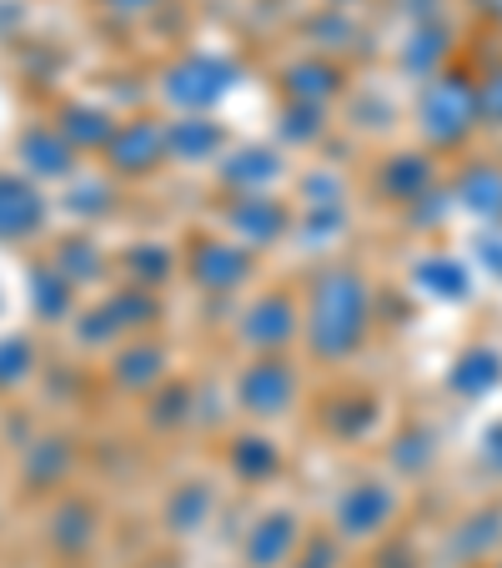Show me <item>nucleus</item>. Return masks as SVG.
I'll return each instance as SVG.
<instances>
[{
	"label": "nucleus",
	"instance_id": "nucleus-47",
	"mask_svg": "<svg viewBox=\"0 0 502 568\" xmlns=\"http://www.w3.org/2000/svg\"><path fill=\"white\" fill-rule=\"evenodd\" d=\"M387 11L402 26L412 21H438V16H452V0H387Z\"/></svg>",
	"mask_w": 502,
	"mask_h": 568
},
{
	"label": "nucleus",
	"instance_id": "nucleus-15",
	"mask_svg": "<svg viewBox=\"0 0 502 568\" xmlns=\"http://www.w3.org/2000/svg\"><path fill=\"white\" fill-rule=\"evenodd\" d=\"M51 226V196L21 166H0V247H25Z\"/></svg>",
	"mask_w": 502,
	"mask_h": 568
},
{
	"label": "nucleus",
	"instance_id": "nucleus-43",
	"mask_svg": "<svg viewBox=\"0 0 502 568\" xmlns=\"http://www.w3.org/2000/svg\"><path fill=\"white\" fill-rule=\"evenodd\" d=\"M472 473L502 494V413L482 423L478 438H472Z\"/></svg>",
	"mask_w": 502,
	"mask_h": 568
},
{
	"label": "nucleus",
	"instance_id": "nucleus-36",
	"mask_svg": "<svg viewBox=\"0 0 502 568\" xmlns=\"http://www.w3.org/2000/svg\"><path fill=\"white\" fill-rule=\"evenodd\" d=\"M352 232V206L347 202H321V206H297V226H291V242L301 252H321L331 247L337 236Z\"/></svg>",
	"mask_w": 502,
	"mask_h": 568
},
{
	"label": "nucleus",
	"instance_id": "nucleus-25",
	"mask_svg": "<svg viewBox=\"0 0 502 568\" xmlns=\"http://www.w3.org/2000/svg\"><path fill=\"white\" fill-rule=\"evenodd\" d=\"M116 277L126 287H146V292H166L176 277H182V252L156 242V236H141V242H126L116 252Z\"/></svg>",
	"mask_w": 502,
	"mask_h": 568
},
{
	"label": "nucleus",
	"instance_id": "nucleus-12",
	"mask_svg": "<svg viewBox=\"0 0 502 568\" xmlns=\"http://www.w3.org/2000/svg\"><path fill=\"white\" fill-rule=\"evenodd\" d=\"M442 156H432L428 146H392V151H382L377 156V166H372V196L382 206H412L417 196H428L432 186L442 182V166H438Z\"/></svg>",
	"mask_w": 502,
	"mask_h": 568
},
{
	"label": "nucleus",
	"instance_id": "nucleus-16",
	"mask_svg": "<svg viewBox=\"0 0 502 568\" xmlns=\"http://www.w3.org/2000/svg\"><path fill=\"white\" fill-rule=\"evenodd\" d=\"M16 166H21L25 176H35L41 186H65L75 172H81V151L65 141V131L55 126L51 116L45 121H25L21 131H16Z\"/></svg>",
	"mask_w": 502,
	"mask_h": 568
},
{
	"label": "nucleus",
	"instance_id": "nucleus-23",
	"mask_svg": "<svg viewBox=\"0 0 502 568\" xmlns=\"http://www.w3.org/2000/svg\"><path fill=\"white\" fill-rule=\"evenodd\" d=\"M101 538V514L91 498L81 494H61L51 508H45V544L61 558H86Z\"/></svg>",
	"mask_w": 502,
	"mask_h": 568
},
{
	"label": "nucleus",
	"instance_id": "nucleus-13",
	"mask_svg": "<svg viewBox=\"0 0 502 568\" xmlns=\"http://www.w3.org/2000/svg\"><path fill=\"white\" fill-rule=\"evenodd\" d=\"M448 192L458 212H468L482 226H502V151H478L452 161Z\"/></svg>",
	"mask_w": 502,
	"mask_h": 568
},
{
	"label": "nucleus",
	"instance_id": "nucleus-39",
	"mask_svg": "<svg viewBox=\"0 0 502 568\" xmlns=\"http://www.w3.org/2000/svg\"><path fill=\"white\" fill-rule=\"evenodd\" d=\"M41 373V347L31 333H0V393H21Z\"/></svg>",
	"mask_w": 502,
	"mask_h": 568
},
{
	"label": "nucleus",
	"instance_id": "nucleus-48",
	"mask_svg": "<svg viewBox=\"0 0 502 568\" xmlns=\"http://www.w3.org/2000/svg\"><path fill=\"white\" fill-rule=\"evenodd\" d=\"M106 16H116V21H146V16L166 11L172 0H96Z\"/></svg>",
	"mask_w": 502,
	"mask_h": 568
},
{
	"label": "nucleus",
	"instance_id": "nucleus-34",
	"mask_svg": "<svg viewBox=\"0 0 502 568\" xmlns=\"http://www.w3.org/2000/svg\"><path fill=\"white\" fill-rule=\"evenodd\" d=\"M25 292H31V312L41 327H71V317L81 312V292H75L45 257L25 272Z\"/></svg>",
	"mask_w": 502,
	"mask_h": 568
},
{
	"label": "nucleus",
	"instance_id": "nucleus-32",
	"mask_svg": "<svg viewBox=\"0 0 502 568\" xmlns=\"http://www.w3.org/2000/svg\"><path fill=\"white\" fill-rule=\"evenodd\" d=\"M141 418H146L151 433H182L202 418V393L186 377H166L161 387H151L141 397Z\"/></svg>",
	"mask_w": 502,
	"mask_h": 568
},
{
	"label": "nucleus",
	"instance_id": "nucleus-6",
	"mask_svg": "<svg viewBox=\"0 0 502 568\" xmlns=\"http://www.w3.org/2000/svg\"><path fill=\"white\" fill-rule=\"evenodd\" d=\"M182 277L206 297H242L257 282V252L226 232H192L182 247Z\"/></svg>",
	"mask_w": 502,
	"mask_h": 568
},
{
	"label": "nucleus",
	"instance_id": "nucleus-17",
	"mask_svg": "<svg viewBox=\"0 0 502 568\" xmlns=\"http://www.w3.org/2000/svg\"><path fill=\"white\" fill-rule=\"evenodd\" d=\"M212 172L222 192H281L291 166H287V146H272V141H242L236 146L232 141V151L216 161Z\"/></svg>",
	"mask_w": 502,
	"mask_h": 568
},
{
	"label": "nucleus",
	"instance_id": "nucleus-21",
	"mask_svg": "<svg viewBox=\"0 0 502 568\" xmlns=\"http://www.w3.org/2000/svg\"><path fill=\"white\" fill-rule=\"evenodd\" d=\"M277 91H281V101L337 106V101L352 91V81H347V65L342 61H331V55H321V51H301V55H291V61L277 71Z\"/></svg>",
	"mask_w": 502,
	"mask_h": 568
},
{
	"label": "nucleus",
	"instance_id": "nucleus-24",
	"mask_svg": "<svg viewBox=\"0 0 502 568\" xmlns=\"http://www.w3.org/2000/svg\"><path fill=\"white\" fill-rule=\"evenodd\" d=\"M45 262L71 282L75 292L86 287H101L106 277H116V252H106L91 232H71V236H55L51 247H45Z\"/></svg>",
	"mask_w": 502,
	"mask_h": 568
},
{
	"label": "nucleus",
	"instance_id": "nucleus-45",
	"mask_svg": "<svg viewBox=\"0 0 502 568\" xmlns=\"http://www.w3.org/2000/svg\"><path fill=\"white\" fill-rule=\"evenodd\" d=\"M362 568H422V554L407 534H387L382 544H372V564Z\"/></svg>",
	"mask_w": 502,
	"mask_h": 568
},
{
	"label": "nucleus",
	"instance_id": "nucleus-33",
	"mask_svg": "<svg viewBox=\"0 0 502 568\" xmlns=\"http://www.w3.org/2000/svg\"><path fill=\"white\" fill-rule=\"evenodd\" d=\"M116 202H121V182L101 166V172H81L71 176V182L61 186V212L75 216V222H106V216H116Z\"/></svg>",
	"mask_w": 502,
	"mask_h": 568
},
{
	"label": "nucleus",
	"instance_id": "nucleus-1",
	"mask_svg": "<svg viewBox=\"0 0 502 568\" xmlns=\"http://www.w3.org/2000/svg\"><path fill=\"white\" fill-rule=\"evenodd\" d=\"M377 282L357 262H321L301 287V353L317 367H347L377 333Z\"/></svg>",
	"mask_w": 502,
	"mask_h": 568
},
{
	"label": "nucleus",
	"instance_id": "nucleus-40",
	"mask_svg": "<svg viewBox=\"0 0 502 568\" xmlns=\"http://www.w3.org/2000/svg\"><path fill=\"white\" fill-rule=\"evenodd\" d=\"M291 202H297V206L352 202V182H347L342 166H331V161H311L307 172H297V186H291Z\"/></svg>",
	"mask_w": 502,
	"mask_h": 568
},
{
	"label": "nucleus",
	"instance_id": "nucleus-26",
	"mask_svg": "<svg viewBox=\"0 0 502 568\" xmlns=\"http://www.w3.org/2000/svg\"><path fill=\"white\" fill-rule=\"evenodd\" d=\"M498 387H502V353L492 343H482V337L448 363V397H458V403H488Z\"/></svg>",
	"mask_w": 502,
	"mask_h": 568
},
{
	"label": "nucleus",
	"instance_id": "nucleus-18",
	"mask_svg": "<svg viewBox=\"0 0 502 568\" xmlns=\"http://www.w3.org/2000/svg\"><path fill=\"white\" fill-rule=\"evenodd\" d=\"M307 524L297 508H267L242 534V568H287L307 544Z\"/></svg>",
	"mask_w": 502,
	"mask_h": 568
},
{
	"label": "nucleus",
	"instance_id": "nucleus-9",
	"mask_svg": "<svg viewBox=\"0 0 502 568\" xmlns=\"http://www.w3.org/2000/svg\"><path fill=\"white\" fill-rule=\"evenodd\" d=\"M502 554V494L462 508L438 538V568H492Z\"/></svg>",
	"mask_w": 502,
	"mask_h": 568
},
{
	"label": "nucleus",
	"instance_id": "nucleus-37",
	"mask_svg": "<svg viewBox=\"0 0 502 568\" xmlns=\"http://www.w3.org/2000/svg\"><path fill=\"white\" fill-rule=\"evenodd\" d=\"M412 282L438 302H468L472 297V272L462 267L458 257H442V252H428V257L417 262Z\"/></svg>",
	"mask_w": 502,
	"mask_h": 568
},
{
	"label": "nucleus",
	"instance_id": "nucleus-3",
	"mask_svg": "<svg viewBox=\"0 0 502 568\" xmlns=\"http://www.w3.org/2000/svg\"><path fill=\"white\" fill-rule=\"evenodd\" d=\"M402 488L392 473H357L342 483V494L331 498V534L342 538V548H372L387 534H397L402 518Z\"/></svg>",
	"mask_w": 502,
	"mask_h": 568
},
{
	"label": "nucleus",
	"instance_id": "nucleus-51",
	"mask_svg": "<svg viewBox=\"0 0 502 568\" xmlns=\"http://www.w3.org/2000/svg\"><path fill=\"white\" fill-rule=\"evenodd\" d=\"M492 568H502V554H498V564H492Z\"/></svg>",
	"mask_w": 502,
	"mask_h": 568
},
{
	"label": "nucleus",
	"instance_id": "nucleus-50",
	"mask_svg": "<svg viewBox=\"0 0 502 568\" xmlns=\"http://www.w3.org/2000/svg\"><path fill=\"white\" fill-rule=\"evenodd\" d=\"M0 322H6V292H0Z\"/></svg>",
	"mask_w": 502,
	"mask_h": 568
},
{
	"label": "nucleus",
	"instance_id": "nucleus-11",
	"mask_svg": "<svg viewBox=\"0 0 502 568\" xmlns=\"http://www.w3.org/2000/svg\"><path fill=\"white\" fill-rule=\"evenodd\" d=\"M462 61V31L452 16H438V21H412L402 26V41L392 45V65L407 81H428V75L448 71V65Z\"/></svg>",
	"mask_w": 502,
	"mask_h": 568
},
{
	"label": "nucleus",
	"instance_id": "nucleus-31",
	"mask_svg": "<svg viewBox=\"0 0 502 568\" xmlns=\"http://www.w3.org/2000/svg\"><path fill=\"white\" fill-rule=\"evenodd\" d=\"M301 36H307V51H321V55H331V61H342L357 45H367V26L357 21V11L327 6V0L301 21Z\"/></svg>",
	"mask_w": 502,
	"mask_h": 568
},
{
	"label": "nucleus",
	"instance_id": "nucleus-7",
	"mask_svg": "<svg viewBox=\"0 0 502 568\" xmlns=\"http://www.w3.org/2000/svg\"><path fill=\"white\" fill-rule=\"evenodd\" d=\"M216 222L226 236H236L242 247L262 252L291 242V226H297V202L281 192H226L216 202Z\"/></svg>",
	"mask_w": 502,
	"mask_h": 568
},
{
	"label": "nucleus",
	"instance_id": "nucleus-2",
	"mask_svg": "<svg viewBox=\"0 0 502 568\" xmlns=\"http://www.w3.org/2000/svg\"><path fill=\"white\" fill-rule=\"evenodd\" d=\"M412 131L417 146H428L432 156L458 161L482 141V116H478V71L468 61L448 65V71L428 75L412 87Z\"/></svg>",
	"mask_w": 502,
	"mask_h": 568
},
{
	"label": "nucleus",
	"instance_id": "nucleus-41",
	"mask_svg": "<svg viewBox=\"0 0 502 568\" xmlns=\"http://www.w3.org/2000/svg\"><path fill=\"white\" fill-rule=\"evenodd\" d=\"M478 71V116H482V136H492L502 146V51L488 61L472 65Z\"/></svg>",
	"mask_w": 502,
	"mask_h": 568
},
{
	"label": "nucleus",
	"instance_id": "nucleus-38",
	"mask_svg": "<svg viewBox=\"0 0 502 568\" xmlns=\"http://www.w3.org/2000/svg\"><path fill=\"white\" fill-rule=\"evenodd\" d=\"M327 131H331V106L281 101V111H277V146H317Z\"/></svg>",
	"mask_w": 502,
	"mask_h": 568
},
{
	"label": "nucleus",
	"instance_id": "nucleus-5",
	"mask_svg": "<svg viewBox=\"0 0 502 568\" xmlns=\"http://www.w3.org/2000/svg\"><path fill=\"white\" fill-rule=\"evenodd\" d=\"M242 81L236 61L216 51H176L172 61L156 71V97L172 111H216L232 87Z\"/></svg>",
	"mask_w": 502,
	"mask_h": 568
},
{
	"label": "nucleus",
	"instance_id": "nucleus-42",
	"mask_svg": "<svg viewBox=\"0 0 502 568\" xmlns=\"http://www.w3.org/2000/svg\"><path fill=\"white\" fill-rule=\"evenodd\" d=\"M458 212V202H452V192H448V176H442L438 186H432L428 196H417L412 206H402V226L407 232H442V222H448V216Z\"/></svg>",
	"mask_w": 502,
	"mask_h": 568
},
{
	"label": "nucleus",
	"instance_id": "nucleus-49",
	"mask_svg": "<svg viewBox=\"0 0 502 568\" xmlns=\"http://www.w3.org/2000/svg\"><path fill=\"white\" fill-rule=\"evenodd\" d=\"M327 6H342V11H357V6H367V0H327Z\"/></svg>",
	"mask_w": 502,
	"mask_h": 568
},
{
	"label": "nucleus",
	"instance_id": "nucleus-35",
	"mask_svg": "<svg viewBox=\"0 0 502 568\" xmlns=\"http://www.w3.org/2000/svg\"><path fill=\"white\" fill-rule=\"evenodd\" d=\"M101 307L111 312V322H116V333H121V337L156 333V322L166 317V307H161V292L126 287V282H116V287L101 292Z\"/></svg>",
	"mask_w": 502,
	"mask_h": 568
},
{
	"label": "nucleus",
	"instance_id": "nucleus-8",
	"mask_svg": "<svg viewBox=\"0 0 502 568\" xmlns=\"http://www.w3.org/2000/svg\"><path fill=\"white\" fill-rule=\"evenodd\" d=\"M236 347L252 353H291L301 347V292L291 287H262L242 302L232 327Z\"/></svg>",
	"mask_w": 502,
	"mask_h": 568
},
{
	"label": "nucleus",
	"instance_id": "nucleus-22",
	"mask_svg": "<svg viewBox=\"0 0 502 568\" xmlns=\"http://www.w3.org/2000/svg\"><path fill=\"white\" fill-rule=\"evenodd\" d=\"M166 151H172V166H216L232 151V131L216 121V111H172Z\"/></svg>",
	"mask_w": 502,
	"mask_h": 568
},
{
	"label": "nucleus",
	"instance_id": "nucleus-30",
	"mask_svg": "<svg viewBox=\"0 0 502 568\" xmlns=\"http://www.w3.org/2000/svg\"><path fill=\"white\" fill-rule=\"evenodd\" d=\"M75 468V443L65 433H35L31 443L21 448V483L31 494H51L71 478Z\"/></svg>",
	"mask_w": 502,
	"mask_h": 568
},
{
	"label": "nucleus",
	"instance_id": "nucleus-27",
	"mask_svg": "<svg viewBox=\"0 0 502 568\" xmlns=\"http://www.w3.org/2000/svg\"><path fill=\"white\" fill-rule=\"evenodd\" d=\"M51 121L65 131V141H71L81 156H101V151L111 146V136H116V126H121V116L111 106H101V101H81V97L61 101V106L51 111Z\"/></svg>",
	"mask_w": 502,
	"mask_h": 568
},
{
	"label": "nucleus",
	"instance_id": "nucleus-29",
	"mask_svg": "<svg viewBox=\"0 0 502 568\" xmlns=\"http://www.w3.org/2000/svg\"><path fill=\"white\" fill-rule=\"evenodd\" d=\"M216 514V483L212 478H182L161 498V528L172 538H196Z\"/></svg>",
	"mask_w": 502,
	"mask_h": 568
},
{
	"label": "nucleus",
	"instance_id": "nucleus-44",
	"mask_svg": "<svg viewBox=\"0 0 502 568\" xmlns=\"http://www.w3.org/2000/svg\"><path fill=\"white\" fill-rule=\"evenodd\" d=\"M287 568H342V538L331 534V528L327 534H311Z\"/></svg>",
	"mask_w": 502,
	"mask_h": 568
},
{
	"label": "nucleus",
	"instance_id": "nucleus-10",
	"mask_svg": "<svg viewBox=\"0 0 502 568\" xmlns=\"http://www.w3.org/2000/svg\"><path fill=\"white\" fill-rule=\"evenodd\" d=\"M101 161H106V172L116 176V182H146L161 166H172L166 116H156V111H131V116H121L116 136L101 151Z\"/></svg>",
	"mask_w": 502,
	"mask_h": 568
},
{
	"label": "nucleus",
	"instance_id": "nucleus-4",
	"mask_svg": "<svg viewBox=\"0 0 502 568\" xmlns=\"http://www.w3.org/2000/svg\"><path fill=\"white\" fill-rule=\"evenodd\" d=\"M301 403V367L291 353H252L232 377V408L246 423H281Z\"/></svg>",
	"mask_w": 502,
	"mask_h": 568
},
{
	"label": "nucleus",
	"instance_id": "nucleus-28",
	"mask_svg": "<svg viewBox=\"0 0 502 568\" xmlns=\"http://www.w3.org/2000/svg\"><path fill=\"white\" fill-rule=\"evenodd\" d=\"M226 473H232L236 483H272L281 468H287V453H281V443L272 438L267 428H242L226 438Z\"/></svg>",
	"mask_w": 502,
	"mask_h": 568
},
{
	"label": "nucleus",
	"instance_id": "nucleus-20",
	"mask_svg": "<svg viewBox=\"0 0 502 568\" xmlns=\"http://www.w3.org/2000/svg\"><path fill=\"white\" fill-rule=\"evenodd\" d=\"M106 377H111V387H121V393L146 397L151 387H161L172 377V347L151 333L126 337V343H116L106 353Z\"/></svg>",
	"mask_w": 502,
	"mask_h": 568
},
{
	"label": "nucleus",
	"instance_id": "nucleus-14",
	"mask_svg": "<svg viewBox=\"0 0 502 568\" xmlns=\"http://www.w3.org/2000/svg\"><path fill=\"white\" fill-rule=\"evenodd\" d=\"M321 438H331L337 448H362L382 433V397L372 387H342V393H327L311 413Z\"/></svg>",
	"mask_w": 502,
	"mask_h": 568
},
{
	"label": "nucleus",
	"instance_id": "nucleus-46",
	"mask_svg": "<svg viewBox=\"0 0 502 568\" xmlns=\"http://www.w3.org/2000/svg\"><path fill=\"white\" fill-rule=\"evenodd\" d=\"M472 257H478L482 277L502 282V226H482V236L472 242Z\"/></svg>",
	"mask_w": 502,
	"mask_h": 568
},
{
	"label": "nucleus",
	"instance_id": "nucleus-19",
	"mask_svg": "<svg viewBox=\"0 0 502 568\" xmlns=\"http://www.w3.org/2000/svg\"><path fill=\"white\" fill-rule=\"evenodd\" d=\"M442 463V428L422 413L402 418L392 433H387V448H382V468L392 473L397 483H422L432 478V468Z\"/></svg>",
	"mask_w": 502,
	"mask_h": 568
}]
</instances>
